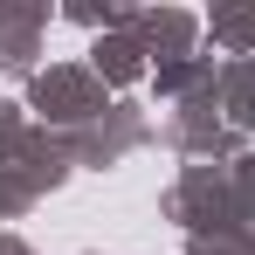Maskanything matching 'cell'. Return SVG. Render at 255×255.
<instances>
[]
</instances>
